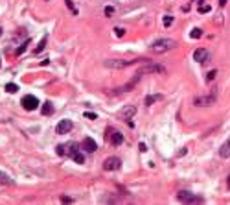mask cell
I'll list each match as a JSON object with an SVG mask.
<instances>
[{
	"label": "cell",
	"mask_w": 230,
	"mask_h": 205,
	"mask_svg": "<svg viewBox=\"0 0 230 205\" xmlns=\"http://www.w3.org/2000/svg\"><path fill=\"white\" fill-rule=\"evenodd\" d=\"M120 165H122V161H120L118 157H107V159L103 161V170H107V172H111V170H118V168H120Z\"/></svg>",
	"instance_id": "ba28073f"
},
{
	"label": "cell",
	"mask_w": 230,
	"mask_h": 205,
	"mask_svg": "<svg viewBox=\"0 0 230 205\" xmlns=\"http://www.w3.org/2000/svg\"><path fill=\"white\" fill-rule=\"evenodd\" d=\"M190 35H192V39H199V37L203 35V30H201V28H193Z\"/></svg>",
	"instance_id": "44dd1931"
},
{
	"label": "cell",
	"mask_w": 230,
	"mask_h": 205,
	"mask_svg": "<svg viewBox=\"0 0 230 205\" xmlns=\"http://www.w3.org/2000/svg\"><path fill=\"white\" fill-rule=\"evenodd\" d=\"M177 198H179L180 201H184V203H203V201H204L201 196H195V194L186 192V190L179 192V194H177Z\"/></svg>",
	"instance_id": "5b68a950"
},
{
	"label": "cell",
	"mask_w": 230,
	"mask_h": 205,
	"mask_svg": "<svg viewBox=\"0 0 230 205\" xmlns=\"http://www.w3.org/2000/svg\"><path fill=\"white\" fill-rule=\"evenodd\" d=\"M72 159H74L78 165H83V163H85V155H83V154H79V152H78V154H74V157H72Z\"/></svg>",
	"instance_id": "d6986e66"
},
{
	"label": "cell",
	"mask_w": 230,
	"mask_h": 205,
	"mask_svg": "<svg viewBox=\"0 0 230 205\" xmlns=\"http://www.w3.org/2000/svg\"><path fill=\"white\" fill-rule=\"evenodd\" d=\"M70 129H72V120L64 118V120H61V122L55 126V133H57V135H64V133H68Z\"/></svg>",
	"instance_id": "9c48e42d"
},
{
	"label": "cell",
	"mask_w": 230,
	"mask_h": 205,
	"mask_svg": "<svg viewBox=\"0 0 230 205\" xmlns=\"http://www.w3.org/2000/svg\"><path fill=\"white\" fill-rule=\"evenodd\" d=\"M114 11H116V9H114L112 6H107V7H105V15H107V17H112Z\"/></svg>",
	"instance_id": "484cf974"
},
{
	"label": "cell",
	"mask_w": 230,
	"mask_h": 205,
	"mask_svg": "<svg viewBox=\"0 0 230 205\" xmlns=\"http://www.w3.org/2000/svg\"><path fill=\"white\" fill-rule=\"evenodd\" d=\"M136 113V107H133V105H129V107H124L122 111H120V116L124 118V120H129L131 116H133Z\"/></svg>",
	"instance_id": "7c38bea8"
},
{
	"label": "cell",
	"mask_w": 230,
	"mask_h": 205,
	"mask_svg": "<svg viewBox=\"0 0 230 205\" xmlns=\"http://www.w3.org/2000/svg\"><path fill=\"white\" fill-rule=\"evenodd\" d=\"M217 100V94L215 92H210V94H201V96H195L193 104L197 107H208V105H214Z\"/></svg>",
	"instance_id": "3957f363"
},
{
	"label": "cell",
	"mask_w": 230,
	"mask_h": 205,
	"mask_svg": "<svg viewBox=\"0 0 230 205\" xmlns=\"http://www.w3.org/2000/svg\"><path fill=\"white\" fill-rule=\"evenodd\" d=\"M162 24L166 26V28H168V26H171V24H173V17H171V15H164V19H162Z\"/></svg>",
	"instance_id": "ffe728a7"
},
{
	"label": "cell",
	"mask_w": 230,
	"mask_h": 205,
	"mask_svg": "<svg viewBox=\"0 0 230 205\" xmlns=\"http://www.w3.org/2000/svg\"><path fill=\"white\" fill-rule=\"evenodd\" d=\"M64 148H67V146H63V144L57 146V155H64V154H67V150H64Z\"/></svg>",
	"instance_id": "83f0119b"
},
{
	"label": "cell",
	"mask_w": 230,
	"mask_h": 205,
	"mask_svg": "<svg viewBox=\"0 0 230 205\" xmlns=\"http://www.w3.org/2000/svg\"><path fill=\"white\" fill-rule=\"evenodd\" d=\"M114 34H116V37H124V34H125V30H124L122 26H116V28H114Z\"/></svg>",
	"instance_id": "d4e9b609"
},
{
	"label": "cell",
	"mask_w": 230,
	"mask_h": 205,
	"mask_svg": "<svg viewBox=\"0 0 230 205\" xmlns=\"http://www.w3.org/2000/svg\"><path fill=\"white\" fill-rule=\"evenodd\" d=\"M210 6H208V4H204V6H199V13H208V11H210Z\"/></svg>",
	"instance_id": "4316f807"
},
{
	"label": "cell",
	"mask_w": 230,
	"mask_h": 205,
	"mask_svg": "<svg viewBox=\"0 0 230 205\" xmlns=\"http://www.w3.org/2000/svg\"><path fill=\"white\" fill-rule=\"evenodd\" d=\"M6 91H7V92H11V94H15V92L18 91V87H17L15 83H7V85H6Z\"/></svg>",
	"instance_id": "7402d4cb"
},
{
	"label": "cell",
	"mask_w": 230,
	"mask_h": 205,
	"mask_svg": "<svg viewBox=\"0 0 230 205\" xmlns=\"http://www.w3.org/2000/svg\"><path fill=\"white\" fill-rule=\"evenodd\" d=\"M20 104H22V107H24L26 111H35L37 107H39V100L35 98L33 94H26L24 98H22V102H20Z\"/></svg>",
	"instance_id": "8992f818"
},
{
	"label": "cell",
	"mask_w": 230,
	"mask_h": 205,
	"mask_svg": "<svg viewBox=\"0 0 230 205\" xmlns=\"http://www.w3.org/2000/svg\"><path fill=\"white\" fill-rule=\"evenodd\" d=\"M142 59H131V61H122V59H112V61H105V67L109 69H125V67H131Z\"/></svg>",
	"instance_id": "277c9868"
},
{
	"label": "cell",
	"mask_w": 230,
	"mask_h": 205,
	"mask_svg": "<svg viewBox=\"0 0 230 205\" xmlns=\"http://www.w3.org/2000/svg\"><path fill=\"white\" fill-rule=\"evenodd\" d=\"M81 148L85 150V152L92 154V152H96V150H98V144H96V141H94L92 137H85V139H83V144H81Z\"/></svg>",
	"instance_id": "8fae6325"
},
{
	"label": "cell",
	"mask_w": 230,
	"mask_h": 205,
	"mask_svg": "<svg viewBox=\"0 0 230 205\" xmlns=\"http://www.w3.org/2000/svg\"><path fill=\"white\" fill-rule=\"evenodd\" d=\"M85 116H87V118H90V120H96V118H98V115H96V113H90V111H87V113H85Z\"/></svg>",
	"instance_id": "f1b7e54d"
},
{
	"label": "cell",
	"mask_w": 230,
	"mask_h": 205,
	"mask_svg": "<svg viewBox=\"0 0 230 205\" xmlns=\"http://www.w3.org/2000/svg\"><path fill=\"white\" fill-rule=\"evenodd\" d=\"M193 59H195L197 63L204 65V63L210 61V54H208V50H204V48H197V50L193 52Z\"/></svg>",
	"instance_id": "52a82bcc"
},
{
	"label": "cell",
	"mask_w": 230,
	"mask_h": 205,
	"mask_svg": "<svg viewBox=\"0 0 230 205\" xmlns=\"http://www.w3.org/2000/svg\"><path fill=\"white\" fill-rule=\"evenodd\" d=\"M61 201H63V203H72V198H68V196H61Z\"/></svg>",
	"instance_id": "f546056e"
},
{
	"label": "cell",
	"mask_w": 230,
	"mask_h": 205,
	"mask_svg": "<svg viewBox=\"0 0 230 205\" xmlns=\"http://www.w3.org/2000/svg\"><path fill=\"white\" fill-rule=\"evenodd\" d=\"M175 46H177V42H175L173 39H157L151 45V50L157 52V54H164V52H169Z\"/></svg>",
	"instance_id": "6da1fadb"
},
{
	"label": "cell",
	"mask_w": 230,
	"mask_h": 205,
	"mask_svg": "<svg viewBox=\"0 0 230 205\" xmlns=\"http://www.w3.org/2000/svg\"><path fill=\"white\" fill-rule=\"evenodd\" d=\"M67 148H68V155L70 157H74V154H78V144H75V142H70V144H67Z\"/></svg>",
	"instance_id": "e0dca14e"
},
{
	"label": "cell",
	"mask_w": 230,
	"mask_h": 205,
	"mask_svg": "<svg viewBox=\"0 0 230 205\" xmlns=\"http://www.w3.org/2000/svg\"><path fill=\"white\" fill-rule=\"evenodd\" d=\"M0 183H2V185H13V179L7 174H4V172H0Z\"/></svg>",
	"instance_id": "2e32d148"
},
{
	"label": "cell",
	"mask_w": 230,
	"mask_h": 205,
	"mask_svg": "<svg viewBox=\"0 0 230 205\" xmlns=\"http://www.w3.org/2000/svg\"><path fill=\"white\" fill-rule=\"evenodd\" d=\"M140 78H142L140 74H136V76H135L133 80H131L129 83H125V85H122V87H118V89H114L112 92H114V94H118V92H127V91H131V89H133L135 85L138 83V80H140Z\"/></svg>",
	"instance_id": "30bf717a"
},
{
	"label": "cell",
	"mask_w": 230,
	"mask_h": 205,
	"mask_svg": "<svg viewBox=\"0 0 230 205\" xmlns=\"http://www.w3.org/2000/svg\"><path fill=\"white\" fill-rule=\"evenodd\" d=\"M67 6H68V7H70V9H72V11H74V13H75V9H74V4H72V0H67Z\"/></svg>",
	"instance_id": "1f68e13d"
},
{
	"label": "cell",
	"mask_w": 230,
	"mask_h": 205,
	"mask_svg": "<svg viewBox=\"0 0 230 205\" xmlns=\"http://www.w3.org/2000/svg\"><path fill=\"white\" fill-rule=\"evenodd\" d=\"M215 76H217V70H210V72L206 74V81H208V83L214 81V80H215Z\"/></svg>",
	"instance_id": "603a6c76"
},
{
	"label": "cell",
	"mask_w": 230,
	"mask_h": 205,
	"mask_svg": "<svg viewBox=\"0 0 230 205\" xmlns=\"http://www.w3.org/2000/svg\"><path fill=\"white\" fill-rule=\"evenodd\" d=\"M138 74L140 76H144V74H166V69H164L162 65H158V63H149L147 61L144 67H140Z\"/></svg>",
	"instance_id": "7a4b0ae2"
},
{
	"label": "cell",
	"mask_w": 230,
	"mask_h": 205,
	"mask_svg": "<svg viewBox=\"0 0 230 205\" xmlns=\"http://www.w3.org/2000/svg\"><path fill=\"white\" fill-rule=\"evenodd\" d=\"M0 35H2V28H0Z\"/></svg>",
	"instance_id": "e575fe53"
},
{
	"label": "cell",
	"mask_w": 230,
	"mask_h": 205,
	"mask_svg": "<svg viewBox=\"0 0 230 205\" xmlns=\"http://www.w3.org/2000/svg\"><path fill=\"white\" fill-rule=\"evenodd\" d=\"M158 98H160L158 94H153V96H147V98H146V105H151L153 102H155V100H158Z\"/></svg>",
	"instance_id": "cb8c5ba5"
},
{
	"label": "cell",
	"mask_w": 230,
	"mask_h": 205,
	"mask_svg": "<svg viewBox=\"0 0 230 205\" xmlns=\"http://www.w3.org/2000/svg\"><path fill=\"white\" fill-rule=\"evenodd\" d=\"M46 41H48V37L44 35V37L41 39V42H39V46L35 48V54H39V52H42V50H44V46H46Z\"/></svg>",
	"instance_id": "ac0fdd59"
},
{
	"label": "cell",
	"mask_w": 230,
	"mask_h": 205,
	"mask_svg": "<svg viewBox=\"0 0 230 205\" xmlns=\"http://www.w3.org/2000/svg\"><path fill=\"white\" fill-rule=\"evenodd\" d=\"M219 155H221L223 159H228L230 157V141H226L221 148H219Z\"/></svg>",
	"instance_id": "4fadbf2b"
},
{
	"label": "cell",
	"mask_w": 230,
	"mask_h": 205,
	"mask_svg": "<svg viewBox=\"0 0 230 205\" xmlns=\"http://www.w3.org/2000/svg\"><path fill=\"white\" fill-rule=\"evenodd\" d=\"M42 115H44V116H48V115H52L53 113V104L52 102H44V104H42Z\"/></svg>",
	"instance_id": "9a60e30c"
},
{
	"label": "cell",
	"mask_w": 230,
	"mask_h": 205,
	"mask_svg": "<svg viewBox=\"0 0 230 205\" xmlns=\"http://www.w3.org/2000/svg\"><path fill=\"white\" fill-rule=\"evenodd\" d=\"M26 45H28V41H26V42H24V45H22V46H20L18 50H17V54H22V52L26 50Z\"/></svg>",
	"instance_id": "4dcf8cb0"
},
{
	"label": "cell",
	"mask_w": 230,
	"mask_h": 205,
	"mask_svg": "<svg viewBox=\"0 0 230 205\" xmlns=\"http://www.w3.org/2000/svg\"><path fill=\"white\" fill-rule=\"evenodd\" d=\"M219 4H221V6H225V4H226V0H219Z\"/></svg>",
	"instance_id": "d6a6232c"
},
{
	"label": "cell",
	"mask_w": 230,
	"mask_h": 205,
	"mask_svg": "<svg viewBox=\"0 0 230 205\" xmlns=\"http://www.w3.org/2000/svg\"><path fill=\"white\" fill-rule=\"evenodd\" d=\"M228 187H230V176H228Z\"/></svg>",
	"instance_id": "836d02e7"
},
{
	"label": "cell",
	"mask_w": 230,
	"mask_h": 205,
	"mask_svg": "<svg viewBox=\"0 0 230 205\" xmlns=\"http://www.w3.org/2000/svg\"><path fill=\"white\" fill-rule=\"evenodd\" d=\"M111 142H112L114 146H120V144L124 142V135L120 133V131H114V133H112V137H111Z\"/></svg>",
	"instance_id": "5bb4252c"
}]
</instances>
